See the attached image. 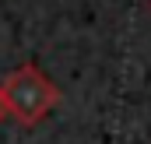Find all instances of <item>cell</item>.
<instances>
[{
    "instance_id": "cell-1",
    "label": "cell",
    "mask_w": 151,
    "mask_h": 144,
    "mask_svg": "<svg viewBox=\"0 0 151 144\" xmlns=\"http://www.w3.org/2000/svg\"><path fill=\"white\" fill-rule=\"evenodd\" d=\"M4 106H7V120H18L25 127H35L46 112H53V106L60 102L56 84L39 71L35 63H25L0 84Z\"/></svg>"
},
{
    "instance_id": "cell-2",
    "label": "cell",
    "mask_w": 151,
    "mask_h": 144,
    "mask_svg": "<svg viewBox=\"0 0 151 144\" xmlns=\"http://www.w3.org/2000/svg\"><path fill=\"white\" fill-rule=\"evenodd\" d=\"M0 120H7V106H4V95H0Z\"/></svg>"
}]
</instances>
